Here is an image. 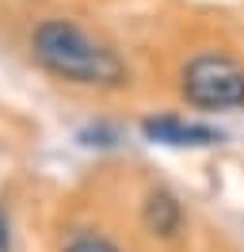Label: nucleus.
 I'll return each instance as SVG.
<instances>
[{
    "label": "nucleus",
    "instance_id": "nucleus-1",
    "mask_svg": "<svg viewBox=\"0 0 244 252\" xmlns=\"http://www.w3.org/2000/svg\"><path fill=\"white\" fill-rule=\"evenodd\" d=\"M30 50L38 65H46L54 77L73 80V84L115 88L126 80V65L119 54L69 19H46L42 27H34Z\"/></svg>",
    "mask_w": 244,
    "mask_h": 252
},
{
    "label": "nucleus",
    "instance_id": "nucleus-2",
    "mask_svg": "<svg viewBox=\"0 0 244 252\" xmlns=\"http://www.w3.org/2000/svg\"><path fill=\"white\" fill-rule=\"evenodd\" d=\"M183 95L206 111L244 107V65L229 54H198L183 69Z\"/></svg>",
    "mask_w": 244,
    "mask_h": 252
},
{
    "label": "nucleus",
    "instance_id": "nucleus-3",
    "mask_svg": "<svg viewBox=\"0 0 244 252\" xmlns=\"http://www.w3.org/2000/svg\"><path fill=\"white\" fill-rule=\"evenodd\" d=\"M145 138L160 145H214L221 142V134L198 123H180V119H145L141 123Z\"/></svg>",
    "mask_w": 244,
    "mask_h": 252
},
{
    "label": "nucleus",
    "instance_id": "nucleus-4",
    "mask_svg": "<svg viewBox=\"0 0 244 252\" xmlns=\"http://www.w3.org/2000/svg\"><path fill=\"white\" fill-rule=\"evenodd\" d=\"M180 221H183V210L168 191H152L149 199H145V225L156 237H172L180 229Z\"/></svg>",
    "mask_w": 244,
    "mask_h": 252
},
{
    "label": "nucleus",
    "instance_id": "nucleus-5",
    "mask_svg": "<svg viewBox=\"0 0 244 252\" xmlns=\"http://www.w3.org/2000/svg\"><path fill=\"white\" fill-rule=\"evenodd\" d=\"M61 252H119L111 241H103V237H92V233H80V237H73L69 245Z\"/></svg>",
    "mask_w": 244,
    "mask_h": 252
}]
</instances>
